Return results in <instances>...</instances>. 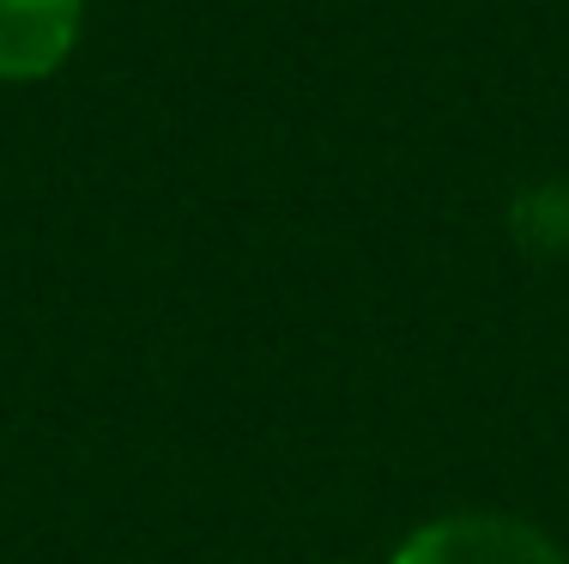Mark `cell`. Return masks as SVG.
Masks as SVG:
<instances>
[{"mask_svg": "<svg viewBox=\"0 0 569 564\" xmlns=\"http://www.w3.org/2000/svg\"><path fill=\"white\" fill-rule=\"evenodd\" d=\"M388 564H569L546 528L497 509H467V516L425 522L406 534V546Z\"/></svg>", "mask_w": 569, "mask_h": 564, "instance_id": "cell-1", "label": "cell"}, {"mask_svg": "<svg viewBox=\"0 0 569 564\" xmlns=\"http://www.w3.org/2000/svg\"><path fill=\"white\" fill-rule=\"evenodd\" d=\"M86 0H0V79H43L67 61Z\"/></svg>", "mask_w": 569, "mask_h": 564, "instance_id": "cell-2", "label": "cell"}]
</instances>
